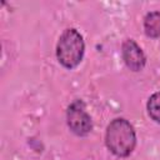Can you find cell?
Here are the masks:
<instances>
[{
  "label": "cell",
  "mask_w": 160,
  "mask_h": 160,
  "mask_svg": "<svg viewBox=\"0 0 160 160\" xmlns=\"http://www.w3.org/2000/svg\"><path fill=\"white\" fill-rule=\"evenodd\" d=\"M105 142L110 152L115 156H129L136 145V135L132 125L122 118L114 119L108 125Z\"/></svg>",
  "instance_id": "cell-1"
},
{
  "label": "cell",
  "mask_w": 160,
  "mask_h": 160,
  "mask_svg": "<svg viewBox=\"0 0 160 160\" xmlns=\"http://www.w3.org/2000/svg\"><path fill=\"white\" fill-rule=\"evenodd\" d=\"M84 40L75 29H66L59 38L56 45V58L66 69L76 68L84 55Z\"/></svg>",
  "instance_id": "cell-2"
},
{
  "label": "cell",
  "mask_w": 160,
  "mask_h": 160,
  "mask_svg": "<svg viewBox=\"0 0 160 160\" xmlns=\"http://www.w3.org/2000/svg\"><path fill=\"white\" fill-rule=\"evenodd\" d=\"M66 121L70 130L78 136H85L92 129L91 118L86 112L85 104L81 100H75L69 105L66 110Z\"/></svg>",
  "instance_id": "cell-3"
},
{
  "label": "cell",
  "mask_w": 160,
  "mask_h": 160,
  "mask_svg": "<svg viewBox=\"0 0 160 160\" xmlns=\"http://www.w3.org/2000/svg\"><path fill=\"white\" fill-rule=\"evenodd\" d=\"M121 54H122L125 65L131 71H140L144 69L145 62H146L145 54L142 52L141 48L132 39H126L122 42Z\"/></svg>",
  "instance_id": "cell-4"
},
{
  "label": "cell",
  "mask_w": 160,
  "mask_h": 160,
  "mask_svg": "<svg viewBox=\"0 0 160 160\" xmlns=\"http://www.w3.org/2000/svg\"><path fill=\"white\" fill-rule=\"evenodd\" d=\"M144 30L149 38H160V12L151 11L144 19Z\"/></svg>",
  "instance_id": "cell-5"
},
{
  "label": "cell",
  "mask_w": 160,
  "mask_h": 160,
  "mask_svg": "<svg viewBox=\"0 0 160 160\" xmlns=\"http://www.w3.org/2000/svg\"><path fill=\"white\" fill-rule=\"evenodd\" d=\"M148 112L149 116L160 124V91L152 94L148 100Z\"/></svg>",
  "instance_id": "cell-6"
}]
</instances>
